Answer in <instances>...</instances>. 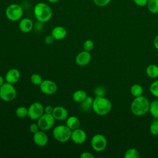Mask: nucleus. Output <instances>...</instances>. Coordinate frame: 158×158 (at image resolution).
<instances>
[{
  "mask_svg": "<svg viewBox=\"0 0 158 158\" xmlns=\"http://www.w3.org/2000/svg\"><path fill=\"white\" fill-rule=\"evenodd\" d=\"M4 83V80L1 75H0V86Z\"/></svg>",
  "mask_w": 158,
  "mask_h": 158,
  "instance_id": "obj_40",
  "label": "nucleus"
},
{
  "mask_svg": "<svg viewBox=\"0 0 158 158\" xmlns=\"http://www.w3.org/2000/svg\"><path fill=\"white\" fill-rule=\"evenodd\" d=\"M146 75L152 78L158 77V66L156 64L149 65L146 69Z\"/></svg>",
  "mask_w": 158,
  "mask_h": 158,
  "instance_id": "obj_20",
  "label": "nucleus"
},
{
  "mask_svg": "<svg viewBox=\"0 0 158 158\" xmlns=\"http://www.w3.org/2000/svg\"><path fill=\"white\" fill-rule=\"evenodd\" d=\"M33 12L36 20L42 23L49 21L52 15V10L51 7L42 2H38L35 6Z\"/></svg>",
  "mask_w": 158,
  "mask_h": 158,
  "instance_id": "obj_3",
  "label": "nucleus"
},
{
  "mask_svg": "<svg viewBox=\"0 0 158 158\" xmlns=\"http://www.w3.org/2000/svg\"><path fill=\"white\" fill-rule=\"evenodd\" d=\"M15 115L19 118H25L28 116V109L24 106H20L16 109Z\"/></svg>",
  "mask_w": 158,
  "mask_h": 158,
  "instance_id": "obj_26",
  "label": "nucleus"
},
{
  "mask_svg": "<svg viewBox=\"0 0 158 158\" xmlns=\"http://www.w3.org/2000/svg\"><path fill=\"white\" fill-rule=\"evenodd\" d=\"M93 99H94L92 97L87 96L86 98L81 102V109L83 111H89L91 109H92Z\"/></svg>",
  "mask_w": 158,
  "mask_h": 158,
  "instance_id": "obj_21",
  "label": "nucleus"
},
{
  "mask_svg": "<svg viewBox=\"0 0 158 158\" xmlns=\"http://www.w3.org/2000/svg\"><path fill=\"white\" fill-rule=\"evenodd\" d=\"M33 27L34 24L32 20L29 18L22 19L19 23V27L20 30L24 33L30 32L33 28Z\"/></svg>",
  "mask_w": 158,
  "mask_h": 158,
  "instance_id": "obj_16",
  "label": "nucleus"
},
{
  "mask_svg": "<svg viewBox=\"0 0 158 158\" xmlns=\"http://www.w3.org/2000/svg\"><path fill=\"white\" fill-rule=\"evenodd\" d=\"M139 152L135 148H130L127 150L124 154L125 158H139Z\"/></svg>",
  "mask_w": 158,
  "mask_h": 158,
  "instance_id": "obj_25",
  "label": "nucleus"
},
{
  "mask_svg": "<svg viewBox=\"0 0 158 158\" xmlns=\"http://www.w3.org/2000/svg\"><path fill=\"white\" fill-rule=\"evenodd\" d=\"M81 158H94V156L89 152H83L80 155Z\"/></svg>",
  "mask_w": 158,
  "mask_h": 158,
  "instance_id": "obj_36",
  "label": "nucleus"
},
{
  "mask_svg": "<svg viewBox=\"0 0 158 158\" xmlns=\"http://www.w3.org/2000/svg\"><path fill=\"white\" fill-rule=\"evenodd\" d=\"M149 112L154 118L158 119V99H155L150 102Z\"/></svg>",
  "mask_w": 158,
  "mask_h": 158,
  "instance_id": "obj_22",
  "label": "nucleus"
},
{
  "mask_svg": "<svg viewBox=\"0 0 158 158\" xmlns=\"http://www.w3.org/2000/svg\"><path fill=\"white\" fill-rule=\"evenodd\" d=\"M37 120L40 129L43 131H47L53 127L56 120L52 114L44 113Z\"/></svg>",
  "mask_w": 158,
  "mask_h": 158,
  "instance_id": "obj_7",
  "label": "nucleus"
},
{
  "mask_svg": "<svg viewBox=\"0 0 158 158\" xmlns=\"http://www.w3.org/2000/svg\"><path fill=\"white\" fill-rule=\"evenodd\" d=\"M40 88L43 93L51 95L57 91V85L54 81L51 80H44L40 84Z\"/></svg>",
  "mask_w": 158,
  "mask_h": 158,
  "instance_id": "obj_10",
  "label": "nucleus"
},
{
  "mask_svg": "<svg viewBox=\"0 0 158 158\" xmlns=\"http://www.w3.org/2000/svg\"><path fill=\"white\" fill-rule=\"evenodd\" d=\"M20 78V73L17 69H10L6 73L5 80L6 82L14 84L17 83Z\"/></svg>",
  "mask_w": 158,
  "mask_h": 158,
  "instance_id": "obj_15",
  "label": "nucleus"
},
{
  "mask_svg": "<svg viewBox=\"0 0 158 158\" xmlns=\"http://www.w3.org/2000/svg\"><path fill=\"white\" fill-rule=\"evenodd\" d=\"M23 10L22 6L18 4H11L6 9V17L10 21L16 22L22 19Z\"/></svg>",
  "mask_w": 158,
  "mask_h": 158,
  "instance_id": "obj_6",
  "label": "nucleus"
},
{
  "mask_svg": "<svg viewBox=\"0 0 158 158\" xmlns=\"http://www.w3.org/2000/svg\"><path fill=\"white\" fill-rule=\"evenodd\" d=\"M111 0H93L94 3L99 7H104L110 2Z\"/></svg>",
  "mask_w": 158,
  "mask_h": 158,
  "instance_id": "obj_32",
  "label": "nucleus"
},
{
  "mask_svg": "<svg viewBox=\"0 0 158 158\" xmlns=\"http://www.w3.org/2000/svg\"><path fill=\"white\" fill-rule=\"evenodd\" d=\"M112 109V103L104 96H96L93 99L92 109L99 115L108 114Z\"/></svg>",
  "mask_w": 158,
  "mask_h": 158,
  "instance_id": "obj_2",
  "label": "nucleus"
},
{
  "mask_svg": "<svg viewBox=\"0 0 158 158\" xmlns=\"http://www.w3.org/2000/svg\"><path fill=\"white\" fill-rule=\"evenodd\" d=\"M150 102L144 96L135 97L132 101L130 109L132 114L136 116H142L146 114L149 110Z\"/></svg>",
  "mask_w": 158,
  "mask_h": 158,
  "instance_id": "obj_1",
  "label": "nucleus"
},
{
  "mask_svg": "<svg viewBox=\"0 0 158 158\" xmlns=\"http://www.w3.org/2000/svg\"><path fill=\"white\" fill-rule=\"evenodd\" d=\"M154 48L158 50V35H157L154 40Z\"/></svg>",
  "mask_w": 158,
  "mask_h": 158,
  "instance_id": "obj_39",
  "label": "nucleus"
},
{
  "mask_svg": "<svg viewBox=\"0 0 158 158\" xmlns=\"http://www.w3.org/2000/svg\"><path fill=\"white\" fill-rule=\"evenodd\" d=\"M107 145V141L105 136L102 134L94 135L91 139V146L93 150L96 152L104 151Z\"/></svg>",
  "mask_w": 158,
  "mask_h": 158,
  "instance_id": "obj_8",
  "label": "nucleus"
},
{
  "mask_svg": "<svg viewBox=\"0 0 158 158\" xmlns=\"http://www.w3.org/2000/svg\"><path fill=\"white\" fill-rule=\"evenodd\" d=\"M72 131L67 125H60L53 129L52 135L58 142L65 143L71 138Z\"/></svg>",
  "mask_w": 158,
  "mask_h": 158,
  "instance_id": "obj_4",
  "label": "nucleus"
},
{
  "mask_svg": "<svg viewBox=\"0 0 158 158\" xmlns=\"http://www.w3.org/2000/svg\"><path fill=\"white\" fill-rule=\"evenodd\" d=\"M96 96H104L106 93V88L102 86H97L94 91Z\"/></svg>",
  "mask_w": 158,
  "mask_h": 158,
  "instance_id": "obj_31",
  "label": "nucleus"
},
{
  "mask_svg": "<svg viewBox=\"0 0 158 158\" xmlns=\"http://www.w3.org/2000/svg\"><path fill=\"white\" fill-rule=\"evenodd\" d=\"M67 30L62 26L55 27L51 31V35L56 40H61L64 39L67 36Z\"/></svg>",
  "mask_w": 158,
  "mask_h": 158,
  "instance_id": "obj_17",
  "label": "nucleus"
},
{
  "mask_svg": "<svg viewBox=\"0 0 158 158\" xmlns=\"http://www.w3.org/2000/svg\"><path fill=\"white\" fill-rule=\"evenodd\" d=\"M70 139H72L73 142L75 144H81L86 141V133L83 130L77 128L72 131Z\"/></svg>",
  "mask_w": 158,
  "mask_h": 158,
  "instance_id": "obj_11",
  "label": "nucleus"
},
{
  "mask_svg": "<svg viewBox=\"0 0 158 158\" xmlns=\"http://www.w3.org/2000/svg\"><path fill=\"white\" fill-rule=\"evenodd\" d=\"M149 131L152 135H158V119L153 121L151 123L149 127Z\"/></svg>",
  "mask_w": 158,
  "mask_h": 158,
  "instance_id": "obj_29",
  "label": "nucleus"
},
{
  "mask_svg": "<svg viewBox=\"0 0 158 158\" xmlns=\"http://www.w3.org/2000/svg\"><path fill=\"white\" fill-rule=\"evenodd\" d=\"M157 24H158V19H157Z\"/></svg>",
  "mask_w": 158,
  "mask_h": 158,
  "instance_id": "obj_42",
  "label": "nucleus"
},
{
  "mask_svg": "<svg viewBox=\"0 0 158 158\" xmlns=\"http://www.w3.org/2000/svg\"><path fill=\"white\" fill-rule=\"evenodd\" d=\"M135 4L138 6L142 7L146 6L148 0H133Z\"/></svg>",
  "mask_w": 158,
  "mask_h": 158,
  "instance_id": "obj_35",
  "label": "nucleus"
},
{
  "mask_svg": "<svg viewBox=\"0 0 158 158\" xmlns=\"http://www.w3.org/2000/svg\"><path fill=\"white\" fill-rule=\"evenodd\" d=\"M130 93L133 96L138 97L143 95V88L139 84H134L130 88Z\"/></svg>",
  "mask_w": 158,
  "mask_h": 158,
  "instance_id": "obj_23",
  "label": "nucleus"
},
{
  "mask_svg": "<svg viewBox=\"0 0 158 158\" xmlns=\"http://www.w3.org/2000/svg\"><path fill=\"white\" fill-rule=\"evenodd\" d=\"M55 40V39L54 38V37L51 35H48L45 37L44 38V42L46 44H51L52 43H53L54 41Z\"/></svg>",
  "mask_w": 158,
  "mask_h": 158,
  "instance_id": "obj_34",
  "label": "nucleus"
},
{
  "mask_svg": "<svg viewBox=\"0 0 158 158\" xmlns=\"http://www.w3.org/2000/svg\"><path fill=\"white\" fill-rule=\"evenodd\" d=\"M33 139L35 144L40 147L46 146L48 141V135L43 130H39L34 133Z\"/></svg>",
  "mask_w": 158,
  "mask_h": 158,
  "instance_id": "obj_13",
  "label": "nucleus"
},
{
  "mask_svg": "<svg viewBox=\"0 0 158 158\" xmlns=\"http://www.w3.org/2000/svg\"><path fill=\"white\" fill-rule=\"evenodd\" d=\"M87 96H88L87 93L85 91L79 89V90H77L73 93L72 98L75 102L81 103L86 98Z\"/></svg>",
  "mask_w": 158,
  "mask_h": 158,
  "instance_id": "obj_19",
  "label": "nucleus"
},
{
  "mask_svg": "<svg viewBox=\"0 0 158 158\" xmlns=\"http://www.w3.org/2000/svg\"><path fill=\"white\" fill-rule=\"evenodd\" d=\"M29 130L31 133L34 134L40 130V128L38 123H31L29 127Z\"/></svg>",
  "mask_w": 158,
  "mask_h": 158,
  "instance_id": "obj_33",
  "label": "nucleus"
},
{
  "mask_svg": "<svg viewBox=\"0 0 158 158\" xmlns=\"http://www.w3.org/2000/svg\"><path fill=\"white\" fill-rule=\"evenodd\" d=\"M34 27L35 28V30H36L38 31H40V30H41L43 28V23L38 21V23H35V25H34L33 28Z\"/></svg>",
  "mask_w": 158,
  "mask_h": 158,
  "instance_id": "obj_38",
  "label": "nucleus"
},
{
  "mask_svg": "<svg viewBox=\"0 0 158 158\" xmlns=\"http://www.w3.org/2000/svg\"><path fill=\"white\" fill-rule=\"evenodd\" d=\"M43 80L42 77L38 73H33L30 77V81L34 85L40 86Z\"/></svg>",
  "mask_w": 158,
  "mask_h": 158,
  "instance_id": "obj_27",
  "label": "nucleus"
},
{
  "mask_svg": "<svg viewBox=\"0 0 158 158\" xmlns=\"http://www.w3.org/2000/svg\"><path fill=\"white\" fill-rule=\"evenodd\" d=\"M83 48L85 51L89 52L94 48V42L91 40H86L83 44Z\"/></svg>",
  "mask_w": 158,
  "mask_h": 158,
  "instance_id": "obj_30",
  "label": "nucleus"
},
{
  "mask_svg": "<svg viewBox=\"0 0 158 158\" xmlns=\"http://www.w3.org/2000/svg\"><path fill=\"white\" fill-rule=\"evenodd\" d=\"M54 107H52L51 106H46L45 107H44V113L47 114H52V110H53Z\"/></svg>",
  "mask_w": 158,
  "mask_h": 158,
  "instance_id": "obj_37",
  "label": "nucleus"
},
{
  "mask_svg": "<svg viewBox=\"0 0 158 158\" xmlns=\"http://www.w3.org/2000/svg\"><path fill=\"white\" fill-rule=\"evenodd\" d=\"M66 125L72 130L79 127L80 120L76 116H70L67 117L66 120Z\"/></svg>",
  "mask_w": 158,
  "mask_h": 158,
  "instance_id": "obj_18",
  "label": "nucleus"
},
{
  "mask_svg": "<svg viewBox=\"0 0 158 158\" xmlns=\"http://www.w3.org/2000/svg\"><path fill=\"white\" fill-rule=\"evenodd\" d=\"M52 115L57 120H64L67 118L69 115L68 110L62 106H56L54 107Z\"/></svg>",
  "mask_w": 158,
  "mask_h": 158,
  "instance_id": "obj_14",
  "label": "nucleus"
},
{
  "mask_svg": "<svg viewBox=\"0 0 158 158\" xmlns=\"http://www.w3.org/2000/svg\"><path fill=\"white\" fill-rule=\"evenodd\" d=\"M47 1H48L49 2H52V3H56V2H58V1H59L60 0H47Z\"/></svg>",
  "mask_w": 158,
  "mask_h": 158,
  "instance_id": "obj_41",
  "label": "nucleus"
},
{
  "mask_svg": "<svg viewBox=\"0 0 158 158\" xmlns=\"http://www.w3.org/2000/svg\"><path fill=\"white\" fill-rule=\"evenodd\" d=\"M17 96V91L13 84L4 83L0 86V98L6 102L13 101Z\"/></svg>",
  "mask_w": 158,
  "mask_h": 158,
  "instance_id": "obj_5",
  "label": "nucleus"
},
{
  "mask_svg": "<svg viewBox=\"0 0 158 158\" xmlns=\"http://www.w3.org/2000/svg\"><path fill=\"white\" fill-rule=\"evenodd\" d=\"M44 113V107L39 102L32 103L28 108V117L33 120H38Z\"/></svg>",
  "mask_w": 158,
  "mask_h": 158,
  "instance_id": "obj_9",
  "label": "nucleus"
},
{
  "mask_svg": "<svg viewBox=\"0 0 158 158\" xmlns=\"http://www.w3.org/2000/svg\"><path fill=\"white\" fill-rule=\"evenodd\" d=\"M91 60V56L89 52L83 50L79 52L75 57V62L79 66H85L88 65Z\"/></svg>",
  "mask_w": 158,
  "mask_h": 158,
  "instance_id": "obj_12",
  "label": "nucleus"
},
{
  "mask_svg": "<svg viewBox=\"0 0 158 158\" xmlns=\"http://www.w3.org/2000/svg\"><path fill=\"white\" fill-rule=\"evenodd\" d=\"M149 91L154 96L158 98V80L153 81L151 84Z\"/></svg>",
  "mask_w": 158,
  "mask_h": 158,
  "instance_id": "obj_28",
  "label": "nucleus"
},
{
  "mask_svg": "<svg viewBox=\"0 0 158 158\" xmlns=\"http://www.w3.org/2000/svg\"><path fill=\"white\" fill-rule=\"evenodd\" d=\"M146 6L148 10L151 13H158V0H148Z\"/></svg>",
  "mask_w": 158,
  "mask_h": 158,
  "instance_id": "obj_24",
  "label": "nucleus"
}]
</instances>
